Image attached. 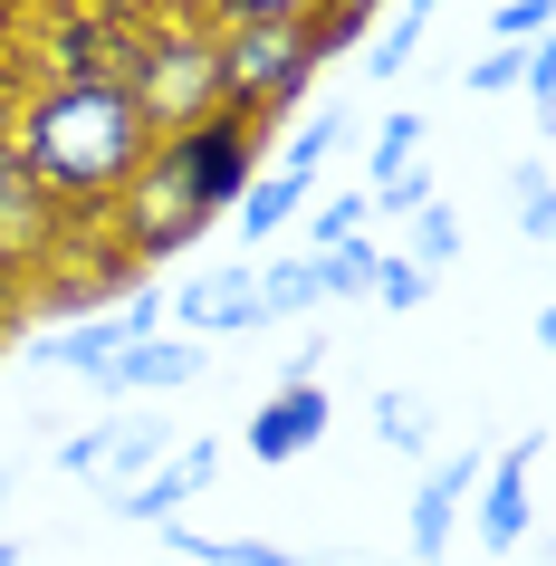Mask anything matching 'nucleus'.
<instances>
[{
  "label": "nucleus",
  "mask_w": 556,
  "mask_h": 566,
  "mask_svg": "<svg viewBox=\"0 0 556 566\" xmlns=\"http://www.w3.org/2000/svg\"><path fill=\"white\" fill-rule=\"evenodd\" d=\"M365 211H375L365 192H336V202H317V211H307V250H336V240H355V231H365Z\"/></svg>",
  "instance_id": "26"
},
{
  "label": "nucleus",
  "mask_w": 556,
  "mask_h": 566,
  "mask_svg": "<svg viewBox=\"0 0 556 566\" xmlns=\"http://www.w3.org/2000/svg\"><path fill=\"white\" fill-rule=\"evenodd\" d=\"M10 307H20V279H0V327H10Z\"/></svg>",
  "instance_id": "30"
},
{
  "label": "nucleus",
  "mask_w": 556,
  "mask_h": 566,
  "mask_svg": "<svg viewBox=\"0 0 556 566\" xmlns=\"http://www.w3.org/2000/svg\"><path fill=\"white\" fill-rule=\"evenodd\" d=\"M164 547L174 557H192V566H307L297 547H269V537H211V528H182V518H164Z\"/></svg>",
  "instance_id": "16"
},
{
  "label": "nucleus",
  "mask_w": 556,
  "mask_h": 566,
  "mask_svg": "<svg viewBox=\"0 0 556 566\" xmlns=\"http://www.w3.org/2000/svg\"><path fill=\"white\" fill-rule=\"evenodd\" d=\"M537 461H547V442L518 432V442L499 451V461H480V480H470V537H480L490 557H508V547L537 528Z\"/></svg>",
  "instance_id": "6"
},
{
  "label": "nucleus",
  "mask_w": 556,
  "mask_h": 566,
  "mask_svg": "<svg viewBox=\"0 0 556 566\" xmlns=\"http://www.w3.org/2000/svg\"><path fill=\"white\" fill-rule=\"evenodd\" d=\"M0 537H10V490H0Z\"/></svg>",
  "instance_id": "31"
},
{
  "label": "nucleus",
  "mask_w": 556,
  "mask_h": 566,
  "mask_svg": "<svg viewBox=\"0 0 556 566\" xmlns=\"http://www.w3.org/2000/svg\"><path fill=\"white\" fill-rule=\"evenodd\" d=\"M518 231L547 250L556 240V174H547V154H518Z\"/></svg>",
  "instance_id": "21"
},
{
  "label": "nucleus",
  "mask_w": 556,
  "mask_h": 566,
  "mask_svg": "<svg viewBox=\"0 0 556 566\" xmlns=\"http://www.w3.org/2000/svg\"><path fill=\"white\" fill-rule=\"evenodd\" d=\"M307 192H317V182H307V174H289V164H269V174H250V192L231 202L240 240H250V250H260V240H279V231L297 221V211H307Z\"/></svg>",
  "instance_id": "14"
},
{
  "label": "nucleus",
  "mask_w": 556,
  "mask_h": 566,
  "mask_svg": "<svg viewBox=\"0 0 556 566\" xmlns=\"http://www.w3.org/2000/svg\"><path fill=\"white\" fill-rule=\"evenodd\" d=\"M260 145H269V125L250 116H202V125H182V135H154V174L174 182L192 211H221L250 192V174H260Z\"/></svg>",
  "instance_id": "4"
},
{
  "label": "nucleus",
  "mask_w": 556,
  "mask_h": 566,
  "mask_svg": "<svg viewBox=\"0 0 556 566\" xmlns=\"http://www.w3.org/2000/svg\"><path fill=\"white\" fill-rule=\"evenodd\" d=\"M403 221H412V240H403L412 269H432V279H441V269L461 260V211H451V202H422V211H403Z\"/></svg>",
  "instance_id": "20"
},
{
  "label": "nucleus",
  "mask_w": 556,
  "mask_h": 566,
  "mask_svg": "<svg viewBox=\"0 0 556 566\" xmlns=\"http://www.w3.org/2000/svg\"><path fill=\"white\" fill-rule=\"evenodd\" d=\"M135 336H164V279H135L116 307H87V317H67V327L30 336V365H49V375H96V365L116 356V346H135Z\"/></svg>",
  "instance_id": "5"
},
{
  "label": "nucleus",
  "mask_w": 556,
  "mask_h": 566,
  "mask_svg": "<svg viewBox=\"0 0 556 566\" xmlns=\"http://www.w3.org/2000/svg\"><path fill=\"white\" fill-rule=\"evenodd\" d=\"M326 422H336V403H326V385H279L260 403V413L240 422V442H250V461H307V451L326 442Z\"/></svg>",
  "instance_id": "10"
},
{
  "label": "nucleus",
  "mask_w": 556,
  "mask_h": 566,
  "mask_svg": "<svg viewBox=\"0 0 556 566\" xmlns=\"http://www.w3.org/2000/svg\"><path fill=\"white\" fill-rule=\"evenodd\" d=\"M365 202H375V211H422V202H432V164H412V174H394L384 192H365Z\"/></svg>",
  "instance_id": "29"
},
{
  "label": "nucleus",
  "mask_w": 556,
  "mask_h": 566,
  "mask_svg": "<svg viewBox=\"0 0 556 566\" xmlns=\"http://www.w3.org/2000/svg\"><path fill=\"white\" fill-rule=\"evenodd\" d=\"M518 59H527V49H480V59L461 67V87L470 96H508V87H518Z\"/></svg>",
  "instance_id": "27"
},
{
  "label": "nucleus",
  "mask_w": 556,
  "mask_h": 566,
  "mask_svg": "<svg viewBox=\"0 0 556 566\" xmlns=\"http://www.w3.org/2000/svg\"><path fill=\"white\" fill-rule=\"evenodd\" d=\"M250 279H260V269H202V279L164 289V317H182V336H250L260 327Z\"/></svg>",
  "instance_id": "12"
},
{
  "label": "nucleus",
  "mask_w": 556,
  "mask_h": 566,
  "mask_svg": "<svg viewBox=\"0 0 556 566\" xmlns=\"http://www.w3.org/2000/svg\"><path fill=\"white\" fill-rule=\"evenodd\" d=\"M317 260H326V298H365V289H375V260H384V250L355 231V240H336V250H317Z\"/></svg>",
  "instance_id": "22"
},
{
  "label": "nucleus",
  "mask_w": 556,
  "mask_h": 566,
  "mask_svg": "<svg viewBox=\"0 0 556 566\" xmlns=\"http://www.w3.org/2000/svg\"><path fill=\"white\" fill-rule=\"evenodd\" d=\"M490 451H432L422 480H412V557L441 566L451 557V537H461V509H470V480H480Z\"/></svg>",
  "instance_id": "9"
},
{
  "label": "nucleus",
  "mask_w": 556,
  "mask_h": 566,
  "mask_svg": "<svg viewBox=\"0 0 556 566\" xmlns=\"http://www.w3.org/2000/svg\"><path fill=\"white\" fill-rule=\"evenodd\" d=\"M326 59H336V49L317 39V20H250V30H221V106L250 116V125L289 116L297 96L326 77Z\"/></svg>",
  "instance_id": "2"
},
{
  "label": "nucleus",
  "mask_w": 556,
  "mask_h": 566,
  "mask_svg": "<svg viewBox=\"0 0 556 566\" xmlns=\"http://www.w3.org/2000/svg\"><path fill=\"white\" fill-rule=\"evenodd\" d=\"M441 10H451V0H403V10L384 20V39H375V49H365V77H403V59H412V49H422V30H432Z\"/></svg>",
  "instance_id": "19"
},
{
  "label": "nucleus",
  "mask_w": 556,
  "mask_h": 566,
  "mask_svg": "<svg viewBox=\"0 0 556 566\" xmlns=\"http://www.w3.org/2000/svg\"><path fill=\"white\" fill-rule=\"evenodd\" d=\"M221 10V30H250V20H307L317 0H211Z\"/></svg>",
  "instance_id": "28"
},
{
  "label": "nucleus",
  "mask_w": 556,
  "mask_h": 566,
  "mask_svg": "<svg viewBox=\"0 0 556 566\" xmlns=\"http://www.w3.org/2000/svg\"><path fill=\"white\" fill-rule=\"evenodd\" d=\"M125 96H135V116L154 135H182V125L221 116V39L211 30H135Z\"/></svg>",
  "instance_id": "3"
},
{
  "label": "nucleus",
  "mask_w": 556,
  "mask_h": 566,
  "mask_svg": "<svg viewBox=\"0 0 556 566\" xmlns=\"http://www.w3.org/2000/svg\"><path fill=\"white\" fill-rule=\"evenodd\" d=\"M0 145L20 154V174L59 211H87V202L116 211V192L145 174V154H154V125L135 116L125 87H39Z\"/></svg>",
  "instance_id": "1"
},
{
  "label": "nucleus",
  "mask_w": 556,
  "mask_h": 566,
  "mask_svg": "<svg viewBox=\"0 0 556 566\" xmlns=\"http://www.w3.org/2000/svg\"><path fill=\"white\" fill-rule=\"evenodd\" d=\"M250 298H260V327H289V317L326 307V260H317V250H297V260H269L260 279H250Z\"/></svg>",
  "instance_id": "15"
},
{
  "label": "nucleus",
  "mask_w": 556,
  "mask_h": 566,
  "mask_svg": "<svg viewBox=\"0 0 556 566\" xmlns=\"http://www.w3.org/2000/svg\"><path fill=\"white\" fill-rule=\"evenodd\" d=\"M365 298H384V307H422V298H432V269H412L403 250H384V260H375V289H365Z\"/></svg>",
  "instance_id": "24"
},
{
  "label": "nucleus",
  "mask_w": 556,
  "mask_h": 566,
  "mask_svg": "<svg viewBox=\"0 0 556 566\" xmlns=\"http://www.w3.org/2000/svg\"><path fill=\"white\" fill-rule=\"evenodd\" d=\"M164 451H174V442H164V422L106 413V422H87V432H67V442H59V471L67 480H106V490H135Z\"/></svg>",
  "instance_id": "7"
},
{
  "label": "nucleus",
  "mask_w": 556,
  "mask_h": 566,
  "mask_svg": "<svg viewBox=\"0 0 556 566\" xmlns=\"http://www.w3.org/2000/svg\"><path fill=\"white\" fill-rule=\"evenodd\" d=\"M547 30H556V0H499V10H490L499 49H527V39H547Z\"/></svg>",
  "instance_id": "25"
},
{
  "label": "nucleus",
  "mask_w": 556,
  "mask_h": 566,
  "mask_svg": "<svg viewBox=\"0 0 556 566\" xmlns=\"http://www.w3.org/2000/svg\"><path fill=\"white\" fill-rule=\"evenodd\" d=\"M49 211H59V202H49V192H39V182L20 174V154L0 145V279L30 260L39 240H49Z\"/></svg>",
  "instance_id": "13"
},
{
  "label": "nucleus",
  "mask_w": 556,
  "mask_h": 566,
  "mask_svg": "<svg viewBox=\"0 0 556 566\" xmlns=\"http://www.w3.org/2000/svg\"><path fill=\"white\" fill-rule=\"evenodd\" d=\"M336 145H346V106H336V116H307V125L289 135V154H279V164L317 182V174H326V154H336Z\"/></svg>",
  "instance_id": "23"
},
{
  "label": "nucleus",
  "mask_w": 556,
  "mask_h": 566,
  "mask_svg": "<svg viewBox=\"0 0 556 566\" xmlns=\"http://www.w3.org/2000/svg\"><path fill=\"white\" fill-rule=\"evenodd\" d=\"M422 145H432V116H422V106L384 116V125H375V154H365V192H384L394 174H412V164H422Z\"/></svg>",
  "instance_id": "18"
},
{
  "label": "nucleus",
  "mask_w": 556,
  "mask_h": 566,
  "mask_svg": "<svg viewBox=\"0 0 556 566\" xmlns=\"http://www.w3.org/2000/svg\"><path fill=\"white\" fill-rule=\"evenodd\" d=\"M375 442L384 451H403V461H432V403L422 394H403V385H375Z\"/></svg>",
  "instance_id": "17"
},
{
  "label": "nucleus",
  "mask_w": 556,
  "mask_h": 566,
  "mask_svg": "<svg viewBox=\"0 0 556 566\" xmlns=\"http://www.w3.org/2000/svg\"><path fill=\"white\" fill-rule=\"evenodd\" d=\"M202 346L192 336H135V346H116V356L96 365L87 385L106 394V403H145V394H182V385H202Z\"/></svg>",
  "instance_id": "8"
},
{
  "label": "nucleus",
  "mask_w": 556,
  "mask_h": 566,
  "mask_svg": "<svg viewBox=\"0 0 556 566\" xmlns=\"http://www.w3.org/2000/svg\"><path fill=\"white\" fill-rule=\"evenodd\" d=\"M211 471H221V442H182L164 451L135 490H116V518H135V528H164V518H182V500H202Z\"/></svg>",
  "instance_id": "11"
}]
</instances>
